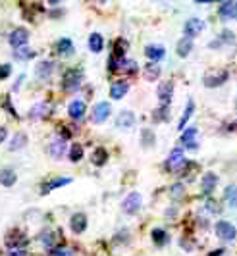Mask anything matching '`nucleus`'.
I'll return each mask as SVG.
<instances>
[{"label":"nucleus","instance_id":"1","mask_svg":"<svg viewBox=\"0 0 237 256\" xmlns=\"http://www.w3.org/2000/svg\"><path fill=\"white\" fill-rule=\"evenodd\" d=\"M214 231H216V237L220 239V241H226V243H232L234 239L237 237V230L234 224H230V222H218L216 226H214Z\"/></svg>","mask_w":237,"mask_h":256},{"label":"nucleus","instance_id":"2","mask_svg":"<svg viewBox=\"0 0 237 256\" xmlns=\"http://www.w3.org/2000/svg\"><path fill=\"white\" fill-rule=\"evenodd\" d=\"M81 83H83V74H81L79 70H70V72H66L64 79H62V87H64V90H68V92L78 90L79 87H81Z\"/></svg>","mask_w":237,"mask_h":256},{"label":"nucleus","instance_id":"3","mask_svg":"<svg viewBox=\"0 0 237 256\" xmlns=\"http://www.w3.org/2000/svg\"><path fill=\"white\" fill-rule=\"evenodd\" d=\"M141 204H143V196L139 192H130L122 202V210L126 214H137L141 210Z\"/></svg>","mask_w":237,"mask_h":256},{"label":"nucleus","instance_id":"4","mask_svg":"<svg viewBox=\"0 0 237 256\" xmlns=\"http://www.w3.org/2000/svg\"><path fill=\"white\" fill-rule=\"evenodd\" d=\"M185 166H187V160H185L184 156V148H174L172 154L168 156V160H166V168L170 172H180Z\"/></svg>","mask_w":237,"mask_h":256},{"label":"nucleus","instance_id":"5","mask_svg":"<svg viewBox=\"0 0 237 256\" xmlns=\"http://www.w3.org/2000/svg\"><path fill=\"white\" fill-rule=\"evenodd\" d=\"M112 114V106L110 102H98L91 112V122L92 124H104L106 120Z\"/></svg>","mask_w":237,"mask_h":256},{"label":"nucleus","instance_id":"6","mask_svg":"<svg viewBox=\"0 0 237 256\" xmlns=\"http://www.w3.org/2000/svg\"><path fill=\"white\" fill-rule=\"evenodd\" d=\"M27 40H29V31H27L26 27H18V29H14L12 33L8 35V42H10V46H14V48L26 46Z\"/></svg>","mask_w":237,"mask_h":256},{"label":"nucleus","instance_id":"7","mask_svg":"<svg viewBox=\"0 0 237 256\" xmlns=\"http://www.w3.org/2000/svg\"><path fill=\"white\" fill-rule=\"evenodd\" d=\"M228 77H230V74L226 70H222V72H216V74H206V76L202 77V83L208 89H216V87L224 85L226 81H228Z\"/></svg>","mask_w":237,"mask_h":256},{"label":"nucleus","instance_id":"8","mask_svg":"<svg viewBox=\"0 0 237 256\" xmlns=\"http://www.w3.org/2000/svg\"><path fill=\"white\" fill-rule=\"evenodd\" d=\"M6 246H10V248H20V246H24V244L27 243V237L26 233L22 230H10L8 233H6Z\"/></svg>","mask_w":237,"mask_h":256},{"label":"nucleus","instance_id":"9","mask_svg":"<svg viewBox=\"0 0 237 256\" xmlns=\"http://www.w3.org/2000/svg\"><path fill=\"white\" fill-rule=\"evenodd\" d=\"M202 29H204V22L202 20H198V18H191V20H187L184 26V35L189 38L197 37L202 33Z\"/></svg>","mask_w":237,"mask_h":256},{"label":"nucleus","instance_id":"10","mask_svg":"<svg viewBox=\"0 0 237 256\" xmlns=\"http://www.w3.org/2000/svg\"><path fill=\"white\" fill-rule=\"evenodd\" d=\"M220 18L226 20V22H232V20H237V2L236 0H224L222 6H220Z\"/></svg>","mask_w":237,"mask_h":256},{"label":"nucleus","instance_id":"11","mask_svg":"<svg viewBox=\"0 0 237 256\" xmlns=\"http://www.w3.org/2000/svg\"><path fill=\"white\" fill-rule=\"evenodd\" d=\"M156 94H158V100H160V104L170 106L172 96H174V85H172L170 81L160 83V85H158V89H156Z\"/></svg>","mask_w":237,"mask_h":256},{"label":"nucleus","instance_id":"12","mask_svg":"<svg viewBox=\"0 0 237 256\" xmlns=\"http://www.w3.org/2000/svg\"><path fill=\"white\" fill-rule=\"evenodd\" d=\"M133 126H135V114H133L132 110H122L118 114V118H116V128L128 131Z\"/></svg>","mask_w":237,"mask_h":256},{"label":"nucleus","instance_id":"13","mask_svg":"<svg viewBox=\"0 0 237 256\" xmlns=\"http://www.w3.org/2000/svg\"><path fill=\"white\" fill-rule=\"evenodd\" d=\"M182 144L189 150H197L198 142H197V128H189L184 131L182 135Z\"/></svg>","mask_w":237,"mask_h":256},{"label":"nucleus","instance_id":"14","mask_svg":"<svg viewBox=\"0 0 237 256\" xmlns=\"http://www.w3.org/2000/svg\"><path fill=\"white\" fill-rule=\"evenodd\" d=\"M85 110H87V104L83 102V100H72L70 106H68V114L72 120H83V116H85Z\"/></svg>","mask_w":237,"mask_h":256},{"label":"nucleus","instance_id":"15","mask_svg":"<svg viewBox=\"0 0 237 256\" xmlns=\"http://www.w3.org/2000/svg\"><path fill=\"white\" fill-rule=\"evenodd\" d=\"M72 178H66V176H62V178H56V180H50L48 183H44L42 187H40V192L42 194H48V192L52 191V189H60V187H66L72 183Z\"/></svg>","mask_w":237,"mask_h":256},{"label":"nucleus","instance_id":"16","mask_svg":"<svg viewBox=\"0 0 237 256\" xmlns=\"http://www.w3.org/2000/svg\"><path fill=\"white\" fill-rule=\"evenodd\" d=\"M70 230L74 231V233H83V231L87 230V216L83 214V212H78V214H74L72 220H70Z\"/></svg>","mask_w":237,"mask_h":256},{"label":"nucleus","instance_id":"17","mask_svg":"<svg viewBox=\"0 0 237 256\" xmlns=\"http://www.w3.org/2000/svg\"><path fill=\"white\" fill-rule=\"evenodd\" d=\"M48 116H50V106L46 102H37L29 110V118L31 120H46Z\"/></svg>","mask_w":237,"mask_h":256},{"label":"nucleus","instance_id":"18","mask_svg":"<svg viewBox=\"0 0 237 256\" xmlns=\"http://www.w3.org/2000/svg\"><path fill=\"white\" fill-rule=\"evenodd\" d=\"M145 56L150 62H160V60L166 56V48L160 46V44H148L145 48Z\"/></svg>","mask_w":237,"mask_h":256},{"label":"nucleus","instance_id":"19","mask_svg":"<svg viewBox=\"0 0 237 256\" xmlns=\"http://www.w3.org/2000/svg\"><path fill=\"white\" fill-rule=\"evenodd\" d=\"M68 152V146H66V139H56V141L50 142V146H48V154L52 156V158H62V156H66Z\"/></svg>","mask_w":237,"mask_h":256},{"label":"nucleus","instance_id":"20","mask_svg":"<svg viewBox=\"0 0 237 256\" xmlns=\"http://www.w3.org/2000/svg\"><path fill=\"white\" fill-rule=\"evenodd\" d=\"M200 185H202V192L208 196V194H212V191L216 189V185H218V176L212 174V172L204 174V178H202V181H200Z\"/></svg>","mask_w":237,"mask_h":256},{"label":"nucleus","instance_id":"21","mask_svg":"<svg viewBox=\"0 0 237 256\" xmlns=\"http://www.w3.org/2000/svg\"><path fill=\"white\" fill-rule=\"evenodd\" d=\"M128 90H130V83L128 81H118V83H114L110 87V96L114 100H120V98H124L128 94Z\"/></svg>","mask_w":237,"mask_h":256},{"label":"nucleus","instance_id":"22","mask_svg":"<svg viewBox=\"0 0 237 256\" xmlns=\"http://www.w3.org/2000/svg\"><path fill=\"white\" fill-rule=\"evenodd\" d=\"M52 72H54V64L50 60H40L39 64L35 66V74H37L39 79H48Z\"/></svg>","mask_w":237,"mask_h":256},{"label":"nucleus","instance_id":"23","mask_svg":"<svg viewBox=\"0 0 237 256\" xmlns=\"http://www.w3.org/2000/svg\"><path fill=\"white\" fill-rule=\"evenodd\" d=\"M193 50V38L189 37H184L178 40V46H176V52H178V56L180 58H187L189 54Z\"/></svg>","mask_w":237,"mask_h":256},{"label":"nucleus","instance_id":"24","mask_svg":"<svg viewBox=\"0 0 237 256\" xmlns=\"http://www.w3.org/2000/svg\"><path fill=\"white\" fill-rule=\"evenodd\" d=\"M54 48H56V52H58L60 56L68 58V56H70V54L74 52V42H72L70 38L64 37V38H60V40L56 42V46H54Z\"/></svg>","mask_w":237,"mask_h":256},{"label":"nucleus","instance_id":"25","mask_svg":"<svg viewBox=\"0 0 237 256\" xmlns=\"http://www.w3.org/2000/svg\"><path fill=\"white\" fill-rule=\"evenodd\" d=\"M16 181H18V176H16L14 170H8V168L0 170V185H4V187H12V185H16Z\"/></svg>","mask_w":237,"mask_h":256},{"label":"nucleus","instance_id":"26","mask_svg":"<svg viewBox=\"0 0 237 256\" xmlns=\"http://www.w3.org/2000/svg\"><path fill=\"white\" fill-rule=\"evenodd\" d=\"M91 162L94 166H104L106 162H108V150H106L104 146L94 148V152L91 154Z\"/></svg>","mask_w":237,"mask_h":256},{"label":"nucleus","instance_id":"27","mask_svg":"<svg viewBox=\"0 0 237 256\" xmlns=\"http://www.w3.org/2000/svg\"><path fill=\"white\" fill-rule=\"evenodd\" d=\"M89 48L94 54H98V52L104 48V38H102L100 33H91L89 35Z\"/></svg>","mask_w":237,"mask_h":256},{"label":"nucleus","instance_id":"28","mask_svg":"<svg viewBox=\"0 0 237 256\" xmlns=\"http://www.w3.org/2000/svg\"><path fill=\"white\" fill-rule=\"evenodd\" d=\"M224 200L228 202L230 208L237 210V185H228L224 191Z\"/></svg>","mask_w":237,"mask_h":256},{"label":"nucleus","instance_id":"29","mask_svg":"<svg viewBox=\"0 0 237 256\" xmlns=\"http://www.w3.org/2000/svg\"><path fill=\"white\" fill-rule=\"evenodd\" d=\"M26 144H27L26 133H16L12 137V141H10V150H12V152H18V150L26 148Z\"/></svg>","mask_w":237,"mask_h":256},{"label":"nucleus","instance_id":"30","mask_svg":"<svg viewBox=\"0 0 237 256\" xmlns=\"http://www.w3.org/2000/svg\"><path fill=\"white\" fill-rule=\"evenodd\" d=\"M130 48V42L126 38H118L114 42V50H112V58H126V52Z\"/></svg>","mask_w":237,"mask_h":256},{"label":"nucleus","instance_id":"31","mask_svg":"<svg viewBox=\"0 0 237 256\" xmlns=\"http://www.w3.org/2000/svg\"><path fill=\"white\" fill-rule=\"evenodd\" d=\"M152 120H154V122H168V120H170V106L160 104V108H156V110L152 112Z\"/></svg>","mask_w":237,"mask_h":256},{"label":"nucleus","instance_id":"32","mask_svg":"<svg viewBox=\"0 0 237 256\" xmlns=\"http://www.w3.org/2000/svg\"><path fill=\"white\" fill-rule=\"evenodd\" d=\"M154 142H156L154 133H152L150 129H143V131H141V144H143L145 148H152V146H154Z\"/></svg>","mask_w":237,"mask_h":256},{"label":"nucleus","instance_id":"33","mask_svg":"<svg viewBox=\"0 0 237 256\" xmlns=\"http://www.w3.org/2000/svg\"><path fill=\"white\" fill-rule=\"evenodd\" d=\"M193 112H195V102H193V100H189V102H187V106H185V110H184V116H182V120H180V124H178V128L184 129L185 124L191 120Z\"/></svg>","mask_w":237,"mask_h":256},{"label":"nucleus","instance_id":"34","mask_svg":"<svg viewBox=\"0 0 237 256\" xmlns=\"http://www.w3.org/2000/svg\"><path fill=\"white\" fill-rule=\"evenodd\" d=\"M150 237H152V241H154V244H158V246H164V244L168 243V233L164 230H160V228H156V230H152V233H150Z\"/></svg>","mask_w":237,"mask_h":256},{"label":"nucleus","instance_id":"35","mask_svg":"<svg viewBox=\"0 0 237 256\" xmlns=\"http://www.w3.org/2000/svg\"><path fill=\"white\" fill-rule=\"evenodd\" d=\"M33 54H35V52L31 50L27 44H26V46H20V48H16V52H14V56H16L18 60H29Z\"/></svg>","mask_w":237,"mask_h":256},{"label":"nucleus","instance_id":"36","mask_svg":"<svg viewBox=\"0 0 237 256\" xmlns=\"http://www.w3.org/2000/svg\"><path fill=\"white\" fill-rule=\"evenodd\" d=\"M145 77H146V81H154V79H158V77H160V68H158L156 64L146 66Z\"/></svg>","mask_w":237,"mask_h":256},{"label":"nucleus","instance_id":"37","mask_svg":"<svg viewBox=\"0 0 237 256\" xmlns=\"http://www.w3.org/2000/svg\"><path fill=\"white\" fill-rule=\"evenodd\" d=\"M83 158V146L81 144H72V148H70V160L72 162H79Z\"/></svg>","mask_w":237,"mask_h":256},{"label":"nucleus","instance_id":"38","mask_svg":"<svg viewBox=\"0 0 237 256\" xmlns=\"http://www.w3.org/2000/svg\"><path fill=\"white\" fill-rule=\"evenodd\" d=\"M10 76H12V66H10V64H0V81L8 79Z\"/></svg>","mask_w":237,"mask_h":256},{"label":"nucleus","instance_id":"39","mask_svg":"<svg viewBox=\"0 0 237 256\" xmlns=\"http://www.w3.org/2000/svg\"><path fill=\"white\" fill-rule=\"evenodd\" d=\"M184 192H185V187L182 183H176V185L172 187V196H174V198H182Z\"/></svg>","mask_w":237,"mask_h":256},{"label":"nucleus","instance_id":"40","mask_svg":"<svg viewBox=\"0 0 237 256\" xmlns=\"http://www.w3.org/2000/svg\"><path fill=\"white\" fill-rule=\"evenodd\" d=\"M50 256H74L70 248H64V246H58V248H52Z\"/></svg>","mask_w":237,"mask_h":256},{"label":"nucleus","instance_id":"41","mask_svg":"<svg viewBox=\"0 0 237 256\" xmlns=\"http://www.w3.org/2000/svg\"><path fill=\"white\" fill-rule=\"evenodd\" d=\"M206 210L210 212V214H218L220 212V208H218V204L212 200V198H208V202H206Z\"/></svg>","mask_w":237,"mask_h":256},{"label":"nucleus","instance_id":"42","mask_svg":"<svg viewBox=\"0 0 237 256\" xmlns=\"http://www.w3.org/2000/svg\"><path fill=\"white\" fill-rule=\"evenodd\" d=\"M6 137H8V129H6V128H0V142L6 141Z\"/></svg>","mask_w":237,"mask_h":256},{"label":"nucleus","instance_id":"43","mask_svg":"<svg viewBox=\"0 0 237 256\" xmlns=\"http://www.w3.org/2000/svg\"><path fill=\"white\" fill-rule=\"evenodd\" d=\"M8 256H27V252H24V250H12V252H8Z\"/></svg>","mask_w":237,"mask_h":256},{"label":"nucleus","instance_id":"44","mask_svg":"<svg viewBox=\"0 0 237 256\" xmlns=\"http://www.w3.org/2000/svg\"><path fill=\"white\" fill-rule=\"evenodd\" d=\"M222 254H224V248H218V250H212L208 256H222Z\"/></svg>","mask_w":237,"mask_h":256},{"label":"nucleus","instance_id":"45","mask_svg":"<svg viewBox=\"0 0 237 256\" xmlns=\"http://www.w3.org/2000/svg\"><path fill=\"white\" fill-rule=\"evenodd\" d=\"M200 4H206V2H224V0H198Z\"/></svg>","mask_w":237,"mask_h":256},{"label":"nucleus","instance_id":"46","mask_svg":"<svg viewBox=\"0 0 237 256\" xmlns=\"http://www.w3.org/2000/svg\"><path fill=\"white\" fill-rule=\"evenodd\" d=\"M48 2H50V4L54 6V4H58V2H62V0H48Z\"/></svg>","mask_w":237,"mask_h":256}]
</instances>
